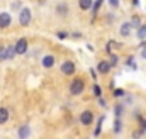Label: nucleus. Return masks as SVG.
<instances>
[{"instance_id":"obj_1","label":"nucleus","mask_w":146,"mask_h":139,"mask_svg":"<svg viewBox=\"0 0 146 139\" xmlns=\"http://www.w3.org/2000/svg\"><path fill=\"white\" fill-rule=\"evenodd\" d=\"M83 88H85V81L82 78H75L73 83L70 85V93L72 95H80L83 92Z\"/></svg>"},{"instance_id":"obj_2","label":"nucleus","mask_w":146,"mask_h":139,"mask_svg":"<svg viewBox=\"0 0 146 139\" xmlns=\"http://www.w3.org/2000/svg\"><path fill=\"white\" fill-rule=\"evenodd\" d=\"M31 19H33L31 10H29V9H22V12H21V15H19V22H21L22 26H29V24H31Z\"/></svg>"},{"instance_id":"obj_3","label":"nucleus","mask_w":146,"mask_h":139,"mask_svg":"<svg viewBox=\"0 0 146 139\" xmlns=\"http://www.w3.org/2000/svg\"><path fill=\"white\" fill-rule=\"evenodd\" d=\"M27 51V39H24V37H21L17 42H15V48H14V53H17V54H24Z\"/></svg>"},{"instance_id":"obj_4","label":"nucleus","mask_w":146,"mask_h":139,"mask_svg":"<svg viewBox=\"0 0 146 139\" xmlns=\"http://www.w3.org/2000/svg\"><path fill=\"white\" fill-rule=\"evenodd\" d=\"M92 120H94V114H92L90 110H85V112L80 114V122H82L83 126H90Z\"/></svg>"},{"instance_id":"obj_5","label":"nucleus","mask_w":146,"mask_h":139,"mask_svg":"<svg viewBox=\"0 0 146 139\" xmlns=\"http://www.w3.org/2000/svg\"><path fill=\"white\" fill-rule=\"evenodd\" d=\"M10 22H12V17H10V14H7V12L0 14V27H2V29L9 27V26H10Z\"/></svg>"},{"instance_id":"obj_6","label":"nucleus","mask_w":146,"mask_h":139,"mask_svg":"<svg viewBox=\"0 0 146 139\" xmlns=\"http://www.w3.org/2000/svg\"><path fill=\"white\" fill-rule=\"evenodd\" d=\"M61 71H63L65 75H73V73H75V65H73V61H65V63L61 65Z\"/></svg>"},{"instance_id":"obj_7","label":"nucleus","mask_w":146,"mask_h":139,"mask_svg":"<svg viewBox=\"0 0 146 139\" xmlns=\"http://www.w3.org/2000/svg\"><path fill=\"white\" fill-rule=\"evenodd\" d=\"M19 139H27L29 136H31V127L26 124V126H22V127H19Z\"/></svg>"},{"instance_id":"obj_8","label":"nucleus","mask_w":146,"mask_h":139,"mask_svg":"<svg viewBox=\"0 0 146 139\" xmlns=\"http://www.w3.org/2000/svg\"><path fill=\"white\" fill-rule=\"evenodd\" d=\"M12 56H14V48L2 49V53H0V61H3V60H10Z\"/></svg>"},{"instance_id":"obj_9","label":"nucleus","mask_w":146,"mask_h":139,"mask_svg":"<svg viewBox=\"0 0 146 139\" xmlns=\"http://www.w3.org/2000/svg\"><path fill=\"white\" fill-rule=\"evenodd\" d=\"M109 70H110V65L107 61H100V63L97 65V71L102 73V75H104V73H109Z\"/></svg>"},{"instance_id":"obj_10","label":"nucleus","mask_w":146,"mask_h":139,"mask_svg":"<svg viewBox=\"0 0 146 139\" xmlns=\"http://www.w3.org/2000/svg\"><path fill=\"white\" fill-rule=\"evenodd\" d=\"M53 65H54V56L48 54V56L42 58V66H44V68H51Z\"/></svg>"},{"instance_id":"obj_11","label":"nucleus","mask_w":146,"mask_h":139,"mask_svg":"<svg viewBox=\"0 0 146 139\" xmlns=\"http://www.w3.org/2000/svg\"><path fill=\"white\" fill-rule=\"evenodd\" d=\"M9 120V109L0 107V124H5Z\"/></svg>"},{"instance_id":"obj_12","label":"nucleus","mask_w":146,"mask_h":139,"mask_svg":"<svg viewBox=\"0 0 146 139\" xmlns=\"http://www.w3.org/2000/svg\"><path fill=\"white\" fill-rule=\"evenodd\" d=\"M129 34H131V24H129V22H124V24L121 26V36L126 37V36H129Z\"/></svg>"},{"instance_id":"obj_13","label":"nucleus","mask_w":146,"mask_h":139,"mask_svg":"<svg viewBox=\"0 0 146 139\" xmlns=\"http://www.w3.org/2000/svg\"><path fill=\"white\" fill-rule=\"evenodd\" d=\"M78 5H80L82 10H87V9L92 7V0H78Z\"/></svg>"},{"instance_id":"obj_14","label":"nucleus","mask_w":146,"mask_h":139,"mask_svg":"<svg viewBox=\"0 0 146 139\" xmlns=\"http://www.w3.org/2000/svg\"><path fill=\"white\" fill-rule=\"evenodd\" d=\"M146 37V26H139L138 27V39H145Z\"/></svg>"},{"instance_id":"obj_15","label":"nucleus","mask_w":146,"mask_h":139,"mask_svg":"<svg viewBox=\"0 0 146 139\" xmlns=\"http://www.w3.org/2000/svg\"><path fill=\"white\" fill-rule=\"evenodd\" d=\"M133 26H134V27H139V26H141V19H139L138 15L133 17V21H131V27H133Z\"/></svg>"},{"instance_id":"obj_16","label":"nucleus","mask_w":146,"mask_h":139,"mask_svg":"<svg viewBox=\"0 0 146 139\" xmlns=\"http://www.w3.org/2000/svg\"><path fill=\"white\" fill-rule=\"evenodd\" d=\"M102 122H104V117H100V119H99V122H97V129H95V132H94L95 136H99V134H100V131H102Z\"/></svg>"},{"instance_id":"obj_17","label":"nucleus","mask_w":146,"mask_h":139,"mask_svg":"<svg viewBox=\"0 0 146 139\" xmlns=\"http://www.w3.org/2000/svg\"><path fill=\"white\" fill-rule=\"evenodd\" d=\"M94 95L100 99V95H102V90H100V87H99V85H94Z\"/></svg>"},{"instance_id":"obj_18","label":"nucleus","mask_w":146,"mask_h":139,"mask_svg":"<svg viewBox=\"0 0 146 139\" xmlns=\"http://www.w3.org/2000/svg\"><path fill=\"white\" fill-rule=\"evenodd\" d=\"M114 132H121V120L117 119L115 124H114Z\"/></svg>"},{"instance_id":"obj_19","label":"nucleus","mask_w":146,"mask_h":139,"mask_svg":"<svg viewBox=\"0 0 146 139\" xmlns=\"http://www.w3.org/2000/svg\"><path fill=\"white\" fill-rule=\"evenodd\" d=\"M100 5H102V0H97V2H95V5H94V15L99 12V7H100Z\"/></svg>"},{"instance_id":"obj_20","label":"nucleus","mask_w":146,"mask_h":139,"mask_svg":"<svg viewBox=\"0 0 146 139\" xmlns=\"http://www.w3.org/2000/svg\"><path fill=\"white\" fill-rule=\"evenodd\" d=\"M141 58L146 60V42H141Z\"/></svg>"},{"instance_id":"obj_21","label":"nucleus","mask_w":146,"mask_h":139,"mask_svg":"<svg viewBox=\"0 0 146 139\" xmlns=\"http://www.w3.org/2000/svg\"><path fill=\"white\" fill-rule=\"evenodd\" d=\"M117 60H119V58H117V56H110V66H115V65H117Z\"/></svg>"},{"instance_id":"obj_22","label":"nucleus","mask_w":146,"mask_h":139,"mask_svg":"<svg viewBox=\"0 0 146 139\" xmlns=\"http://www.w3.org/2000/svg\"><path fill=\"white\" fill-rule=\"evenodd\" d=\"M112 92H114V95H115V97H122V95H124V92H122L121 88H117V90H112Z\"/></svg>"},{"instance_id":"obj_23","label":"nucleus","mask_w":146,"mask_h":139,"mask_svg":"<svg viewBox=\"0 0 146 139\" xmlns=\"http://www.w3.org/2000/svg\"><path fill=\"white\" fill-rule=\"evenodd\" d=\"M121 112H122V107H121V105H117V107H115V115L119 117V115H121Z\"/></svg>"},{"instance_id":"obj_24","label":"nucleus","mask_w":146,"mask_h":139,"mask_svg":"<svg viewBox=\"0 0 146 139\" xmlns=\"http://www.w3.org/2000/svg\"><path fill=\"white\" fill-rule=\"evenodd\" d=\"M109 3L112 7H117V5H119V0H109Z\"/></svg>"},{"instance_id":"obj_25","label":"nucleus","mask_w":146,"mask_h":139,"mask_svg":"<svg viewBox=\"0 0 146 139\" xmlns=\"http://www.w3.org/2000/svg\"><path fill=\"white\" fill-rule=\"evenodd\" d=\"M58 12H61V14H66V9H65V7H58Z\"/></svg>"},{"instance_id":"obj_26","label":"nucleus","mask_w":146,"mask_h":139,"mask_svg":"<svg viewBox=\"0 0 146 139\" xmlns=\"http://www.w3.org/2000/svg\"><path fill=\"white\" fill-rule=\"evenodd\" d=\"M58 37H61V39H63V37H66V34H65V32H58Z\"/></svg>"},{"instance_id":"obj_27","label":"nucleus","mask_w":146,"mask_h":139,"mask_svg":"<svg viewBox=\"0 0 146 139\" xmlns=\"http://www.w3.org/2000/svg\"><path fill=\"white\" fill-rule=\"evenodd\" d=\"M2 49H3V48H2V46H0V53H2Z\"/></svg>"}]
</instances>
